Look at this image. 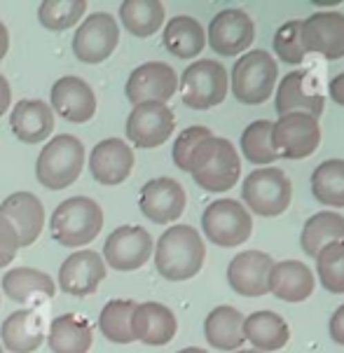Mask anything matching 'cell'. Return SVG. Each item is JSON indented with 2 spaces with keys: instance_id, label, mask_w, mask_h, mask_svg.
I'll use <instances>...</instances> for the list:
<instances>
[{
  "instance_id": "obj_13",
  "label": "cell",
  "mask_w": 344,
  "mask_h": 353,
  "mask_svg": "<svg viewBox=\"0 0 344 353\" xmlns=\"http://www.w3.org/2000/svg\"><path fill=\"white\" fill-rule=\"evenodd\" d=\"M178 89V75L169 63L148 61L134 68V73L126 80V99L134 105L138 103H166Z\"/></svg>"
},
{
  "instance_id": "obj_3",
  "label": "cell",
  "mask_w": 344,
  "mask_h": 353,
  "mask_svg": "<svg viewBox=\"0 0 344 353\" xmlns=\"http://www.w3.org/2000/svg\"><path fill=\"white\" fill-rule=\"evenodd\" d=\"M50 227L52 239L59 241V246H87L99 236L104 227V211L89 196H70L59 203V208L52 213Z\"/></svg>"
},
{
  "instance_id": "obj_40",
  "label": "cell",
  "mask_w": 344,
  "mask_h": 353,
  "mask_svg": "<svg viewBox=\"0 0 344 353\" xmlns=\"http://www.w3.org/2000/svg\"><path fill=\"white\" fill-rule=\"evenodd\" d=\"M213 136L207 127H188L185 131H180L178 139L173 141V164L178 166L180 171H188L190 166V157L192 152L197 150V145L202 143L204 139Z\"/></svg>"
},
{
  "instance_id": "obj_14",
  "label": "cell",
  "mask_w": 344,
  "mask_h": 353,
  "mask_svg": "<svg viewBox=\"0 0 344 353\" xmlns=\"http://www.w3.org/2000/svg\"><path fill=\"white\" fill-rule=\"evenodd\" d=\"M256 38V23L244 10H222L209 23V45L220 57H237L246 52Z\"/></svg>"
},
{
  "instance_id": "obj_12",
  "label": "cell",
  "mask_w": 344,
  "mask_h": 353,
  "mask_svg": "<svg viewBox=\"0 0 344 353\" xmlns=\"http://www.w3.org/2000/svg\"><path fill=\"white\" fill-rule=\"evenodd\" d=\"M150 255H153V236L138 225H122L106 239V265L117 272H134L146 265Z\"/></svg>"
},
{
  "instance_id": "obj_16",
  "label": "cell",
  "mask_w": 344,
  "mask_h": 353,
  "mask_svg": "<svg viewBox=\"0 0 344 353\" xmlns=\"http://www.w3.org/2000/svg\"><path fill=\"white\" fill-rule=\"evenodd\" d=\"M305 52L321 54L328 61H337L344 57V14L342 12H316L303 19Z\"/></svg>"
},
{
  "instance_id": "obj_11",
  "label": "cell",
  "mask_w": 344,
  "mask_h": 353,
  "mask_svg": "<svg viewBox=\"0 0 344 353\" xmlns=\"http://www.w3.org/2000/svg\"><path fill=\"white\" fill-rule=\"evenodd\" d=\"M176 117L166 103H138L126 117V139L136 148H160L171 139Z\"/></svg>"
},
{
  "instance_id": "obj_45",
  "label": "cell",
  "mask_w": 344,
  "mask_h": 353,
  "mask_svg": "<svg viewBox=\"0 0 344 353\" xmlns=\"http://www.w3.org/2000/svg\"><path fill=\"white\" fill-rule=\"evenodd\" d=\"M8 50H10V33H8V26L0 21V61L5 59Z\"/></svg>"
},
{
  "instance_id": "obj_28",
  "label": "cell",
  "mask_w": 344,
  "mask_h": 353,
  "mask_svg": "<svg viewBox=\"0 0 344 353\" xmlns=\"http://www.w3.org/2000/svg\"><path fill=\"white\" fill-rule=\"evenodd\" d=\"M244 339L253 344V349L260 353L279 351L291 339L288 323L274 311H256L249 319H244Z\"/></svg>"
},
{
  "instance_id": "obj_35",
  "label": "cell",
  "mask_w": 344,
  "mask_h": 353,
  "mask_svg": "<svg viewBox=\"0 0 344 353\" xmlns=\"http://www.w3.org/2000/svg\"><path fill=\"white\" fill-rule=\"evenodd\" d=\"M136 309V302L131 300H111L101 309L99 330L113 344H129L134 342L131 334V314Z\"/></svg>"
},
{
  "instance_id": "obj_21",
  "label": "cell",
  "mask_w": 344,
  "mask_h": 353,
  "mask_svg": "<svg viewBox=\"0 0 344 353\" xmlns=\"http://www.w3.org/2000/svg\"><path fill=\"white\" fill-rule=\"evenodd\" d=\"M134 169V150L122 139H106L96 143L89 154V171L101 185H120Z\"/></svg>"
},
{
  "instance_id": "obj_15",
  "label": "cell",
  "mask_w": 344,
  "mask_h": 353,
  "mask_svg": "<svg viewBox=\"0 0 344 353\" xmlns=\"http://www.w3.org/2000/svg\"><path fill=\"white\" fill-rule=\"evenodd\" d=\"M325 97L318 89V82L312 70H291L283 75V80L276 87V112L288 115V112H307L316 117L323 112Z\"/></svg>"
},
{
  "instance_id": "obj_1",
  "label": "cell",
  "mask_w": 344,
  "mask_h": 353,
  "mask_svg": "<svg viewBox=\"0 0 344 353\" xmlns=\"http://www.w3.org/2000/svg\"><path fill=\"white\" fill-rule=\"evenodd\" d=\"M207 257V246L195 227H169L155 246V267L166 281H188L197 276Z\"/></svg>"
},
{
  "instance_id": "obj_26",
  "label": "cell",
  "mask_w": 344,
  "mask_h": 353,
  "mask_svg": "<svg viewBox=\"0 0 344 353\" xmlns=\"http://www.w3.org/2000/svg\"><path fill=\"white\" fill-rule=\"evenodd\" d=\"M3 292L12 302L31 304L38 300H50L57 292V283L50 274L33 267H17L10 269L3 276Z\"/></svg>"
},
{
  "instance_id": "obj_43",
  "label": "cell",
  "mask_w": 344,
  "mask_h": 353,
  "mask_svg": "<svg viewBox=\"0 0 344 353\" xmlns=\"http://www.w3.org/2000/svg\"><path fill=\"white\" fill-rule=\"evenodd\" d=\"M328 94H330V99H333L335 103L344 105V73L335 75L333 80H330V85H328Z\"/></svg>"
},
{
  "instance_id": "obj_20",
  "label": "cell",
  "mask_w": 344,
  "mask_h": 353,
  "mask_svg": "<svg viewBox=\"0 0 344 353\" xmlns=\"http://www.w3.org/2000/svg\"><path fill=\"white\" fill-rule=\"evenodd\" d=\"M52 108L64 119L75 124L89 122L96 112V94L94 89L75 75L59 77L52 85Z\"/></svg>"
},
{
  "instance_id": "obj_33",
  "label": "cell",
  "mask_w": 344,
  "mask_h": 353,
  "mask_svg": "<svg viewBox=\"0 0 344 353\" xmlns=\"http://www.w3.org/2000/svg\"><path fill=\"white\" fill-rule=\"evenodd\" d=\"M120 21L136 38L157 33L164 21V5L157 0H126L120 5Z\"/></svg>"
},
{
  "instance_id": "obj_31",
  "label": "cell",
  "mask_w": 344,
  "mask_h": 353,
  "mask_svg": "<svg viewBox=\"0 0 344 353\" xmlns=\"http://www.w3.org/2000/svg\"><path fill=\"white\" fill-rule=\"evenodd\" d=\"M164 47L176 59H195L207 47V33L195 17L178 14L164 26Z\"/></svg>"
},
{
  "instance_id": "obj_18",
  "label": "cell",
  "mask_w": 344,
  "mask_h": 353,
  "mask_svg": "<svg viewBox=\"0 0 344 353\" xmlns=\"http://www.w3.org/2000/svg\"><path fill=\"white\" fill-rule=\"evenodd\" d=\"M106 279V262L94 250L84 248L68 255L59 269V288L66 295L87 297L99 290L101 281Z\"/></svg>"
},
{
  "instance_id": "obj_9",
  "label": "cell",
  "mask_w": 344,
  "mask_h": 353,
  "mask_svg": "<svg viewBox=\"0 0 344 353\" xmlns=\"http://www.w3.org/2000/svg\"><path fill=\"white\" fill-rule=\"evenodd\" d=\"M321 143L318 119L307 112L281 115L271 127V150L283 159H305Z\"/></svg>"
},
{
  "instance_id": "obj_37",
  "label": "cell",
  "mask_w": 344,
  "mask_h": 353,
  "mask_svg": "<svg viewBox=\"0 0 344 353\" xmlns=\"http://www.w3.org/2000/svg\"><path fill=\"white\" fill-rule=\"evenodd\" d=\"M84 12H87L84 0H47L40 3L38 19L50 31H66L82 19Z\"/></svg>"
},
{
  "instance_id": "obj_19",
  "label": "cell",
  "mask_w": 344,
  "mask_h": 353,
  "mask_svg": "<svg viewBox=\"0 0 344 353\" xmlns=\"http://www.w3.org/2000/svg\"><path fill=\"white\" fill-rule=\"evenodd\" d=\"M271 265H274V260L262 250H244L229 262L227 281L237 295L262 297L269 292L267 281Z\"/></svg>"
},
{
  "instance_id": "obj_7",
  "label": "cell",
  "mask_w": 344,
  "mask_h": 353,
  "mask_svg": "<svg viewBox=\"0 0 344 353\" xmlns=\"http://www.w3.org/2000/svg\"><path fill=\"white\" fill-rule=\"evenodd\" d=\"M241 196L256 215L274 218V215H281L291 206L293 185L281 169L265 166V169H256L249 173L244 188H241Z\"/></svg>"
},
{
  "instance_id": "obj_24",
  "label": "cell",
  "mask_w": 344,
  "mask_h": 353,
  "mask_svg": "<svg viewBox=\"0 0 344 353\" xmlns=\"http://www.w3.org/2000/svg\"><path fill=\"white\" fill-rule=\"evenodd\" d=\"M314 274L312 269L303 265L298 260H283V262H274L269 269V281L267 288L274 297H279L283 302H305L307 297H312L314 292Z\"/></svg>"
},
{
  "instance_id": "obj_48",
  "label": "cell",
  "mask_w": 344,
  "mask_h": 353,
  "mask_svg": "<svg viewBox=\"0 0 344 353\" xmlns=\"http://www.w3.org/2000/svg\"><path fill=\"white\" fill-rule=\"evenodd\" d=\"M234 353H260V351H256V349H251V351H234Z\"/></svg>"
},
{
  "instance_id": "obj_32",
  "label": "cell",
  "mask_w": 344,
  "mask_h": 353,
  "mask_svg": "<svg viewBox=\"0 0 344 353\" xmlns=\"http://www.w3.org/2000/svg\"><path fill=\"white\" fill-rule=\"evenodd\" d=\"M335 241H344V215L335 211L314 213L300 234V246L309 257H316L318 250Z\"/></svg>"
},
{
  "instance_id": "obj_38",
  "label": "cell",
  "mask_w": 344,
  "mask_h": 353,
  "mask_svg": "<svg viewBox=\"0 0 344 353\" xmlns=\"http://www.w3.org/2000/svg\"><path fill=\"white\" fill-rule=\"evenodd\" d=\"M318 281L328 292L342 295L344 292V241L328 243L316 255Z\"/></svg>"
},
{
  "instance_id": "obj_49",
  "label": "cell",
  "mask_w": 344,
  "mask_h": 353,
  "mask_svg": "<svg viewBox=\"0 0 344 353\" xmlns=\"http://www.w3.org/2000/svg\"><path fill=\"white\" fill-rule=\"evenodd\" d=\"M0 353H3V344H0Z\"/></svg>"
},
{
  "instance_id": "obj_2",
  "label": "cell",
  "mask_w": 344,
  "mask_h": 353,
  "mask_svg": "<svg viewBox=\"0 0 344 353\" xmlns=\"http://www.w3.org/2000/svg\"><path fill=\"white\" fill-rule=\"evenodd\" d=\"M188 173L207 192H227L237 185L241 176V159L237 148L227 139L209 136L192 152Z\"/></svg>"
},
{
  "instance_id": "obj_29",
  "label": "cell",
  "mask_w": 344,
  "mask_h": 353,
  "mask_svg": "<svg viewBox=\"0 0 344 353\" xmlns=\"http://www.w3.org/2000/svg\"><path fill=\"white\" fill-rule=\"evenodd\" d=\"M204 337L218 351H239L244 339V316L234 307H216L204 321Z\"/></svg>"
},
{
  "instance_id": "obj_42",
  "label": "cell",
  "mask_w": 344,
  "mask_h": 353,
  "mask_svg": "<svg viewBox=\"0 0 344 353\" xmlns=\"http://www.w3.org/2000/svg\"><path fill=\"white\" fill-rule=\"evenodd\" d=\"M328 332H330V339H333V342L344 346V304H342V307H337L335 314L330 316Z\"/></svg>"
},
{
  "instance_id": "obj_46",
  "label": "cell",
  "mask_w": 344,
  "mask_h": 353,
  "mask_svg": "<svg viewBox=\"0 0 344 353\" xmlns=\"http://www.w3.org/2000/svg\"><path fill=\"white\" fill-rule=\"evenodd\" d=\"M318 8H328V5H337V0H316Z\"/></svg>"
},
{
  "instance_id": "obj_41",
  "label": "cell",
  "mask_w": 344,
  "mask_h": 353,
  "mask_svg": "<svg viewBox=\"0 0 344 353\" xmlns=\"http://www.w3.org/2000/svg\"><path fill=\"white\" fill-rule=\"evenodd\" d=\"M19 248H21L19 236H17L15 227H12L5 218H0V269L15 260V255Z\"/></svg>"
},
{
  "instance_id": "obj_39",
  "label": "cell",
  "mask_w": 344,
  "mask_h": 353,
  "mask_svg": "<svg viewBox=\"0 0 344 353\" xmlns=\"http://www.w3.org/2000/svg\"><path fill=\"white\" fill-rule=\"evenodd\" d=\"M300 31H303V19H291L274 33L271 45H274V54L283 63H303L305 61L307 52L303 47Z\"/></svg>"
},
{
  "instance_id": "obj_23",
  "label": "cell",
  "mask_w": 344,
  "mask_h": 353,
  "mask_svg": "<svg viewBox=\"0 0 344 353\" xmlns=\"http://www.w3.org/2000/svg\"><path fill=\"white\" fill-rule=\"evenodd\" d=\"M0 218H5L15 227L19 246L26 248L40 236L42 225H45V208L35 194L15 192L0 203Z\"/></svg>"
},
{
  "instance_id": "obj_36",
  "label": "cell",
  "mask_w": 344,
  "mask_h": 353,
  "mask_svg": "<svg viewBox=\"0 0 344 353\" xmlns=\"http://www.w3.org/2000/svg\"><path fill=\"white\" fill-rule=\"evenodd\" d=\"M271 127L274 122L269 119H256L241 134V152L251 164H271L276 159L271 150Z\"/></svg>"
},
{
  "instance_id": "obj_30",
  "label": "cell",
  "mask_w": 344,
  "mask_h": 353,
  "mask_svg": "<svg viewBox=\"0 0 344 353\" xmlns=\"http://www.w3.org/2000/svg\"><path fill=\"white\" fill-rule=\"evenodd\" d=\"M92 325L75 314H61L50 323L47 344L52 353H87L92 346Z\"/></svg>"
},
{
  "instance_id": "obj_27",
  "label": "cell",
  "mask_w": 344,
  "mask_h": 353,
  "mask_svg": "<svg viewBox=\"0 0 344 353\" xmlns=\"http://www.w3.org/2000/svg\"><path fill=\"white\" fill-rule=\"evenodd\" d=\"M0 339L3 346L12 353H33L45 342V330H42V319L33 309H21L8 316L0 327Z\"/></svg>"
},
{
  "instance_id": "obj_4",
  "label": "cell",
  "mask_w": 344,
  "mask_h": 353,
  "mask_svg": "<svg viewBox=\"0 0 344 353\" xmlns=\"http://www.w3.org/2000/svg\"><path fill=\"white\" fill-rule=\"evenodd\" d=\"M84 166V145L80 139L68 134L54 136L42 148L35 161V178L47 190H66L73 185Z\"/></svg>"
},
{
  "instance_id": "obj_8",
  "label": "cell",
  "mask_w": 344,
  "mask_h": 353,
  "mask_svg": "<svg viewBox=\"0 0 344 353\" xmlns=\"http://www.w3.org/2000/svg\"><path fill=\"white\" fill-rule=\"evenodd\" d=\"M202 230L211 243L220 248H234L249 241L253 218L249 208L234 199H218L209 203L202 215Z\"/></svg>"
},
{
  "instance_id": "obj_25",
  "label": "cell",
  "mask_w": 344,
  "mask_h": 353,
  "mask_svg": "<svg viewBox=\"0 0 344 353\" xmlns=\"http://www.w3.org/2000/svg\"><path fill=\"white\" fill-rule=\"evenodd\" d=\"M12 134L21 143L35 145V143L50 139L54 131V112L45 101L38 99H23L15 105L10 115Z\"/></svg>"
},
{
  "instance_id": "obj_22",
  "label": "cell",
  "mask_w": 344,
  "mask_h": 353,
  "mask_svg": "<svg viewBox=\"0 0 344 353\" xmlns=\"http://www.w3.org/2000/svg\"><path fill=\"white\" fill-rule=\"evenodd\" d=\"M178 323L173 311L160 302H141L131 314V334L136 342L164 346L176 337Z\"/></svg>"
},
{
  "instance_id": "obj_47",
  "label": "cell",
  "mask_w": 344,
  "mask_h": 353,
  "mask_svg": "<svg viewBox=\"0 0 344 353\" xmlns=\"http://www.w3.org/2000/svg\"><path fill=\"white\" fill-rule=\"evenodd\" d=\"M178 353H209V351L197 349V346H190V349H183V351H178Z\"/></svg>"
},
{
  "instance_id": "obj_34",
  "label": "cell",
  "mask_w": 344,
  "mask_h": 353,
  "mask_svg": "<svg viewBox=\"0 0 344 353\" xmlns=\"http://www.w3.org/2000/svg\"><path fill=\"white\" fill-rule=\"evenodd\" d=\"M314 199L330 208H344V159H328L312 173Z\"/></svg>"
},
{
  "instance_id": "obj_10",
  "label": "cell",
  "mask_w": 344,
  "mask_h": 353,
  "mask_svg": "<svg viewBox=\"0 0 344 353\" xmlns=\"http://www.w3.org/2000/svg\"><path fill=\"white\" fill-rule=\"evenodd\" d=\"M120 43V26L108 12H94L73 35V54L82 63H101Z\"/></svg>"
},
{
  "instance_id": "obj_17",
  "label": "cell",
  "mask_w": 344,
  "mask_h": 353,
  "mask_svg": "<svg viewBox=\"0 0 344 353\" xmlns=\"http://www.w3.org/2000/svg\"><path fill=\"white\" fill-rule=\"evenodd\" d=\"M185 190L173 178H155L141 188L138 194V208L148 220L157 225H169L178 220L185 211Z\"/></svg>"
},
{
  "instance_id": "obj_6",
  "label": "cell",
  "mask_w": 344,
  "mask_h": 353,
  "mask_svg": "<svg viewBox=\"0 0 344 353\" xmlns=\"http://www.w3.org/2000/svg\"><path fill=\"white\" fill-rule=\"evenodd\" d=\"M180 97L183 103L195 110H209L225 101L229 89V77L225 65L213 59L190 63L180 75Z\"/></svg>"
},
{
  "instance_id": "obj_44",
  "label": "cell",
  "mask_w": 344,
  "mask_h": 353,
  "mask_svg": "<svg viewBox=\"0 0 344 353\" xmlns=\"http://www.w3.org/2000/svg\"><path fill=\"white\" fill-rule=\"evenodd\" d=\"M10 101H12V89H10V82L5 80V75L0 73V117L8 112L10 108Z\"/></svg>"
},
{
  "instance_id": "obj_5",
  "label": "cell",
  "mask_w": 344,
  "mask_h": 353,
  "mask_svg": "<svg viewBox=\"0 0 344 353\" xmlns=\"http://www.w3.org/2000/svg\"><path fill=\"white\" fill-rule=\"evenodd\" d=\"M279 65L265 50L246 52L232 68V94L246 105H260L274 94Z\"/></svg>"
}]
</instances>
